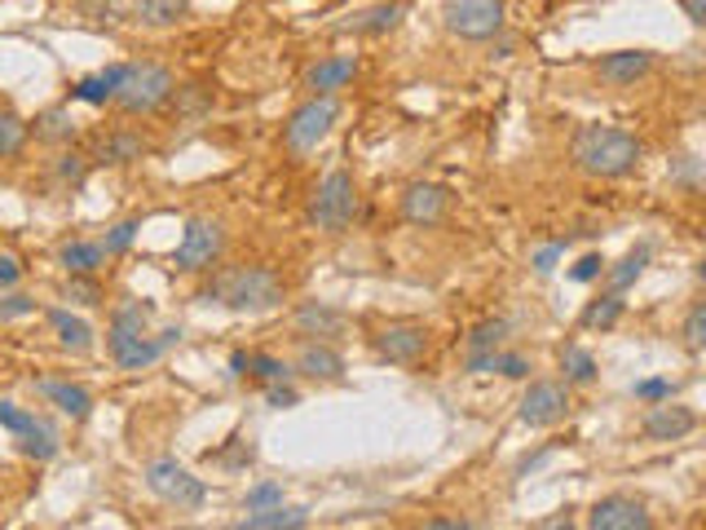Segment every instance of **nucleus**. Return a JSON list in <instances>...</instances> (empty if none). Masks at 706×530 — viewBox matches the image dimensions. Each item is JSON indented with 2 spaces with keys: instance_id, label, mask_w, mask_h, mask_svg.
Returning <instances> with one entry per match:
<instances>
[{
  "instance_id": "f257e3e1",
  "label": "nucleus",
  "mask_w": 706,
  "mask_h": 530,
  "mask_svg": "<svg viewBox=\"0 0 706 530\" xmlns=\"http://www.w3.org/2000/svg\"><path fill=\"white\" fill-rule=\"evenodd\" d=\"M146 322H150V305H141V300H132V296L110 309L106 349H110L115 367H124V371H146L150 362H159V358L181 340V327H168V331L150 336Z\"/></svg>"
},
{
  "instance_id": "f03ea898",
  "label": "nucleus",
  "mask_w": 706,
  "mask_h": 530,
  "mask_svg": "<svg viewBox=\"0 0 706 530\" xmlns=\"http://www.w3.org/2000/svg\"><path fill=\"white\" fill-rule=\"evenodd\" d=\"M287 296V283L274 265H229V269H216L212 283L199 292V300H216L234 314H265L274 305H282Z\"/></svg>"
},
{
  "instance_id": "7ed1b4c3",
  "label": "nucleus",
  "mask_w": 706,
  "mask_h": 530,
  "mask_svg": "<svg viewBox=\"0 0 706 530\" xmlns=\"http://www.w3.org/2000/svg\"><path fill=\"white\" fill-rule=\"evenodd\" d=\"M640 155H644V146H640L631 132L609 128V124H582V128L574 132V141H569L574 168L587 172V177H600V181L627 177V172L640 163Z\"/></svg>"
},
{
  "instance_id": "20e7f679",
  "label": "nucleus",
  "mask_w": 706,
  "mask_h": 530,
  "mask_svg": "<svg viewBox=\"0 0 706 530\" xmlns=\"http://www.w3.org/2000/svg\"><path fill=\"white\" fill-rule=\"evenodd\" d=\"M176 80L168 66L159 62H124V80L115 88V106L128 110V115H150L159 106H168Z\"/></svg>"
},
{
  "instance_id": "39448f33",
  "label": "nucleus",
  "mask_w": 706,
  "mask_h": 530,
  "mask_svg": "<svg viewBox=\"0 0 706 530\" xmlns=\"http://www.w3.org/2000/svg\"><path fill=\"white\" fill-rule=\"evenodd\" d=\"M353 216H357V186L344 168H331L309 199V225H318L322 234H344Z\"/></svg>"
},
{
  "instance_id": "423d86ee",
  "label": "nucleus",
  "mask_w": 706,
  "mask_h": 530,
  "mask_svg": "<svg viewBox=\"0 0 706 530\" xmlns=\"http://www.w3.org/2000/svg\"><path fill=\"white\" fill-rule=\"evenodd\" d=\"M335 119H340V102H335V97H304V102L287 115V124H282V146H287V155H309V150H318V146L331 137Z\"/></svg>"
},
{
  "instance_id": "0eeeda50",
  "label": "nucleus",
  "mask_w": 706,
  "mask_h": 530,
  "mask_svg": "<svg viewBox=\"0 0 706 530\" xmlns=\"http://www.w3.org/2000/svg\"><path fill=\"white\" fill-rule=\"evenodd\" d=\"M146 486H150V495H159L168 508H176V512H194V508H203L207 504V486H203V477H194L185 464H176L172 455H159V459H150L146 464Z\"/></svg>"
},
{
  "instance_id": "6e6552de",
  "label": "nucleus",
  "mask_w": 706,
  "mask_h": 530,
  "mask_svg": "<svg viewBox=\"0 0 706 530\" xmlns=\"http://www.w3.org/2000/svg\"><path fill=\"white\" fill-rule=\"evenodd\" d=\"M221 252H225V225L212 216H190L181 230V243L172 252V265H176V274H207V269H216Z\"/></svg>"
},
{
  "instance_id": "1a4fd4ad",
  "label": "nucleus",
  "mask_w": 706,
  "mask_h": 530,
  "mask_svg": "<svg viewBox=\"0 0 706 530\" xmlns=\"http://www.w3.org/2000/svg\"><path fill=\"white\" fill-rule=\"evenodd\" d=\"M428 344H432L428 327H424V322H410V318L384 322V327L371 336V349H375L384 362H393V367H415V362L428 353Z\"/></svg>"
},
{
  "instance_id": "9d476101",
  "label": "nucleus",
  "mask_w": 706,
  "mask_h": 530,
  "mask_svg": "<svg viewBox=\"0 0 706 530\" xmlns=\"http://www.w3.org/2000/svg\"><path fill=\"white\" fill-rule=\"evenodd\" d=\"M587 530H657V521H653L644 499L613 490V495H600L587 508Z\"/></svg>"
},
{
  "instance_id": "9b49d317",
  "label": "nucleus",
  "mask_w": 706,
  "mask_h": 530,
  "mask_svg": "<svg viewBox=\"0 0 706 530\" xmlns=\"http://www.w3.org/2000/svg\"><path fill=\"white\" fill-rule=\"evenodd\" d=\"M565 415H569V384L560 380H534L516 402V420L525 428H552Z\"/></svg>"
},
{
  "instance_id": "f8f14e48",
  "label": "nucleus",
  "mask_w": 706,
  "mask_h": 530,
  "mask_svg": "<svg viewBox=\"0 0 706 530\" xmlns=\"http://www.w3.org/2000/svg\"><path fill=\"white\" fill-rule=\"evenodd\" d=\"M441 18L459 40H490L503 31V0H446Z\"/></svg>"
},
{
  "instance_id": "ddd939ff",
  "label": "nucleus",
  "mask_w": 706,
  "mask_h": 530,
  "mask_svg": "<svg viewBox=\"0 0 706 530\" xmlns=\"http://www.w3.org/2000/svg\"><path fill=\"white\" fill-rule=\"evenodd\" d=\"M446 212H450V190H446V186H437V181H410V186H406V194H402V216H406L410 225L432 230V225L446 221Z\"/></svg>"
},
{
  "instance_id": "4468645a",
  "label": "nucleus",
  "mask_w": 706,
  "mask_h": 530,
  "mask_svg": "<svg viewBox=\"0 0 706 530\" xmlns=\"http://www.w3.org/2000/svg\"><path fill=\"white\" fill-rule=\"evenodd\" d=\"M344 327H349L344 309H335V305H327V300H300V305H296V314H291V331H296V336H304V340H322V344H331Z\"/></svg>"
},
{
  "instance_id": "2eb2a0df",
  "label": "nucleus",
  "mask_w": 706,
  "mask_h": 530,
  "mask_svg": "<svg viewBox=\"0 0 706 530\" xmlns=\"http://www.w3.org/2000/svg\"><path fill=\"white\" fill-rule=\"evenodd\" d=\"M693 428H697V411L684 406V402H657V406H649L644 420H640V433H644L649 442H680V437H688Z\"/></svg>"
},
{
  "instance_id": "dca6fc26",
  "label": "nucleus",
  "mask_w": 706,
  "mask_h": 530,
  "mask_svg": "<svg viewBox=\"0 0 706 530\" xmlns=\"http://www.w3.org/2000/svg\"><path fill=\"white\" fill-rule=\"evenodd\" d=\"M653 71V53L649 49H613L596 62V80L609 88H631Z\"/></svg>"
},
{
  "instance_id": "f3484780",
  "label": "nucleus",
  "mask_w": 706,
  "mask_h": 530,
  "mask_svg": "<svg viewBox=\"0 0 706 530\" xmlns=\"http://www.w3.org/2000/svg\"><path fill=\"white\" fill-rule=\"evenodd\" d=\"M146 150H150V146H146L141 132H132V128H106V132L93 137L88 163H132V159H141Z\"/></svg>"
},
{
  "instance_id": "a211bd4d",
  "label": "nucleus",
  "mask_w": 706,
  "mask_h": 530,
  "mask_svg": "<svg viewBox=\"0 0 706 530\" xmlns=\"http://www.w3.org/2000/svg\"><path fill=\"white\" fill-rule=\"evenodd\" d=\"M353 75H357V57H349V53L322 57V62H313V66L304 71V88H309L313 97H335L344 84H353Z\"/></svg>"
},
{
  "instance_id": "6ab92c4d",
  "label": "nucleus",
  "mask_w": 706,
  "mask_h": 530,
  "mask_svg": "<svg viewBox=\"0 0 706 530\" xmlns=\"http://www.w3.org/2000/svg\"><path fill=\"white\" fill-rule=\"evenodd\" d=\"M35 393L49 406H57L62 415H71V420H88L93 415V393L84 384H75V380H35Z\"/></svg>"
},
{
  "instance_id": "aec40b11",
  "label": "nucleus",
  "mask_w": 706,
  "mask_h": 530,
  "mask_svg": "<svg viewBox=\"0 0 706 530\" xmlns=\"http://www.w3.org/2000/svg\"><path fill=\"white\" fill-rule=\"evenodd\" d=\"M296 371L309 375V380L335 384V380H344V358L331 344H322V340H304L300 353H296Z\"/></svg>"
},
{
  "instance_id": "412c9836",
  "label": "nucleus",
  "mask_w": 706,
  "mask_h": 530,
  "mask_svg": "<svg viewBox=\"0 0 706 530\" xmlns=\"http://www.w3.org/2000/svg\"><path fill=\"white\" fill-rule=\"evenodd\" d=\"M463 371H472V375L494 371V375H507V380H525L534 367H530V358H525V353H512V349H485V353H463Z\"/></svg>"
},
{
  "instance_id": "4be33fe9",
  "label": "nucleus",
  "mask_w": 706,
  "mask_h": 530,
  "mask_svg": "<svg viewBox=\"0 0 706 530\" xmlns=\"http://www.w3.org/2000/svg\"><path fill=\"white\" fill-rule=\"evenodd\" d=\"M304 526H309L304 504H274V508H256L243 521H234V530H304Z\"/></svg>"
},
{
  "instance_id": "5701e85b",
  "label": "nucleus",
  "mask_w": 706,
  "mask_h": 530,
  "mask_svg": "<svg viewBox=\"0 0 706 530\" xmlns=\"http://www.w3.org/2000/svg\"><path fill=\"white\" fill-rule=\"evenodd\" d=\"M119 80H124V62H115V66H106V71H97V75L75 80V84H71V97H75V102H88V106H106V102H115Z\"/></svg>"
},
{
  "instance_id": "b1692460",
  "label": "nucleus",
  "mask_w": 706,
  "mask_h": 530,
  "mask_svg": "<svg viewBox=\"0 0 706 530\" xmlns=\"http://www.w3.org/2000/svg\"><path fill=\"white\" fill-rule=\"evenodd\" d=\"M44 318H49V327H53V336H57L62 349H71V353H88V349H93V327H88L84 318H75L71 309H57V305H53Z\"/></svg>"
},
{
  "instance_id": "393cba45",
  "label": "nucleus",
  "mask_w": 706,
  "mask_h": 530,
  "mask_svg": "<svg viewBox=\"0 0 706 530\" xmlns=\"http://www.w3.org/2000/svg\"><path fill=\"white\" fill-rule=\"evenodd\" d=\"M229 371H234V375H256V380H265V384H278V380L291 375V367H287L282 358H274V353H247V349H234V353H229Z\"/></svg>"
},
{
  "instance_id": "a878e982",
  "label": "nucleus",
  "mask_w": 706,
  "mask_h": 530,
  "mask_svg": "<svg viewBox=\"0 0 706 530\" xmlns=\"http://www.w3.org/2000/svg\"><path fill=\"white\" fill-rule=\"evenodd\" d=\"M622 314H627L622 292H600L596 300H587V305H582L578 327H587V331H609V327H618V322H622Z\"/></svg>"
},
{
  "instance_id": "bb28decb",
  "label": "nucleus",
  "mask_w": 706,
  "mask_h": 530,
  "mask_svg": "<svg viewBox=\"0 0 706 530\" xmlns=\"http://www.w3.org/2000/svg\"><path fill=\"white\" fill-rule=\"evenodd\" d=\"M88 155L84 150H71V146H62L57 155H53V163H49V177H53V186L57 190H79L84 181H88Z\"/></svg>"
},
{
  "instance_id": "cd10ccee",
  "label": "nucleus",
  "mask_w": 706,
  "mask_h": 530,
  "mask_svg": "<svg viewBox=\"0 0 706 530\" xmlns=\"http://www.w3.org/2000/svg\"><path fill=\"white\" fill-rule=\"evenodd\" d=\"M57 261H62L66 274H97L106 265V247L93 243V239H71V243H62Z\"/></svg>"
},
{
  "instance_id": "c85d7f7f",
  "label": "nucleus",
  "mask_w": 706,
  "mask_h": 530,
  "mask_svg": "<svg viewBox=\"0 0 706 530\" xmlns=\"http://www.w3.org/2000/svg\"><path fill=\"white\" fill-rule=\"evenodd\" d=\"M18 451L26 455V459H35V464H44V459H53L57 451H62V437H57V428L44 420V415H35V424L18 437Z\"/></svg>"
},
{
  "instance_id": "c756f323",
  "label": "nucleus",
  "mask_w": 706,
  "mask_h": 530,
  "mask_svg": "<svg viewBox=\"0 0 706 530\" xmlns=\"http://www.w3.org/2000/svg\"><path fill=\"white\" fill-rule=\"evenodd\" d=\"M190 0H132V22L141 26H172L181 22Z\"/></svg>"
},
{
  "instance_id": "7c9ffc66",
  "label": "nucleus",
  "mask_w": 706,
  "mask_h": 530,
  "mask_svg": "<svg viewBox=\"0 0 706 530\" xmlns=\"http://www.w3.org/2000/svg\"><path fill=\"white\" fill-rule=\"evenodd\" d=\"M35 137L49 141V146H71L75 141V119L66 106H49L40 119H35Z\"/></svg>"
},
{
  "instance_id": "2f4dec72",
  "label": "nucleus",
  "mask_w": 706,
  "mask_h": 530,
  "mask_svg": "<svg viewBox=\"0 0 706 530\" xmlns=\"http://www.w3.org/2000/svg\"><path fill=\"white\" fill-rule=\"evenodd\" d=\"M26 141H31V124L18 110L0 106V159H18L26 150Z\"/></svg>"
},
{
  "instance_id": "473e14b6",
  "label": "nucleus",
  "mask_w": 706,
  "mask_h": 530,
  "mask_svg": "<svg viewBox=\"0 0 706 530\" xmlns=\"http://www.w3.org/2000/svg\"><path fill=\"white\" fill-rule=\"evenodd\" d=\"M560 371H565V384H596V375H600L591 349H582V344L560 349Z\"/></svg>"
},
{
  "instance_id": "72a5a7b5",
  "label": "nucleus",
  "mask_w": 706,
  "mask_h": 530,
  "mask_svg": "<svg viewBox=\"0 0 706 530\" xmlns=\"http://www.w3.org/2000/svg\"><path fill=\"white\" fill-rule=\"evenodd\" d=\"M402 13H406V0L375 4V9H366V13L353 22V31H357V35H379V31H393V26L402 22Z\"/></svg>"
},
{
  "instance_id": "f704fd0d",
  "label": "nucleus",
  "mask_w": 706,
  "mask_h": 530,
  "mask_svg": "<svg viewBox=\"0 0 706 530\" xmlns=\"http://www.w3.org/2000/svg\"><path fill=\"white\" fill-rule=\"evenodd\" d=\"M644 265H649V243H640V247H631L613 269H605V278H609V292H627L640 274H644Z\"/></svg>"
},
{
  "instance_id": "c9c22d12",
  "label": "nucleus",
  "mask_w": 706,
  "mask_h": 530,
  "mask_svg": "<svg viewBox=\"0 0 706 530\" xmlns=\"http://www.w3.org/2000/svg\"><path fill=\"white\" fill-rule=\"evenodd\" d=\"M507 318H481L472 331H468V340H463V353H485V349H503V340H507Z\"/></svg>"
},
{
  "instance_id": "e433bc0d",
  "label": "nucleus",
  "mask_w": 706,
  "mask_h": 530,
  "mask_svg": "<svg viewBox=\"0 0 706 530\" xmlns=\"http://www.w3.org/2000/svg\"><path fill=\"white\" fill-rule=\"evenodd\" d=\"M172 106H176V115H203L207 106H212V93L203 88V84H185V88H172V97H168Z\"/></svg>"
},
{
  "instance_id": "4c0bfd02",
  "label": "nucleus",
  "mask_w": 706,
  "mask_h": 530,
  "mask_svg": "<svg viewBox=\"0 0 706 530\" xmlns=\"http://www.w3.org/2000/svg\"><path fill=\"white\" fill-rule=\"evenodd\" d=\"M62 296H66L71 305H101V287H97L93 274H71V278L62 283Z\"/></svg>"
},
{
  "instance_id": "58836bf2",
  "label": "nucleus",
  "mask_w": 706,
  "mask_h": 530,
  "mask_svg": "<svg viewBox=\"0 0 706 530\" xmlns=\"http://www.w3.org/2000/svg\"><path fill=\"white\" fill-rule=\"evenodd\" d=\"M684 344H688V353H702V344H706V300H693L688 305V314H684Z\"/></svg>"
},
{
  "instance_id": "ea45409f",
  "label": "nucleus",
  "mask_w": 706,
  "mask_h": 530,
  "mask_svg": "<svg viewBox=\"0 0 706 530\" xmlns=\"http://www.w3.org/2000/svg\"><path fill=\"white\" fill-rule=\"evenodd\" d=\"M631 393H635L640 402H649V406H657V402H671V393H675V384H671L666 375H649V380H635V384H631Z\"/></svg>"
},
{
  "instance_id": "a19ab883",
  "label": "nucleus",
  "mask_w": 706,
  "mask_h": 530,
  "mask_svg": "<svg viewBox=\"0 0 706 530\" xmlns=\"http://www.w3.org/2000/svg\"><path fill=\"white\" fill-rule=\"evenodd\" d=\"M229 442H234L229 451H216V455L207 451V459H212V464H221V468H247V464L256 459V446H247L243 437H229Z\"/></svg>"
},
{
  "instance_id": "79ce46f5",
  "label": "nucleus",
  "mask_w": 706,
  "mask_h": 530,
  "mask_svg": "<svg viewBox=\"0 0 706 530\" xmlns=\"http://www.w3.org/2000/svg\"><path fill=\"white\" fill-rule=\"evenodd\" d=\"M31 424H35V411H26V406H13L9 398H0V428H9L13 437H22Z\"/></svg>"
},
{
  "instance_id": "37998d69",
  "label": "nucleus",
  "mask_w": 706,
  "mask_h": 530,
  "mask_svg": "<svg viewBox=\"0 0 706 530\" xmlns=\"http://www.w3.org/2000/svg\"><path fill=\"white\" fill-rule=\"evenodd\" d=\"M137 221H119V225H110L106 230V239H101V247H106V256H119V252H128L132 247V239H137Z\"/></svg>"
},
{
  "instance_id": "c03bdc74",
  "label": "nucleus",
  "mask_w": 706,
  "mask_h": 530,
  "mask_svg": "<svg viewBox=\"0 0 706 530\" xmlns=\"http://www.w3.org/2000/svg\"><path fill=\"white\" fill-rule=\"evenodd\" d=\"M274 504H282V486H278V481H256V486L243 495V508H247V512L274 508Z\"/></svg>"
},
{
  "instance_id": "a18cd8bd",
  "label": "nucleus",
  "mask_w": 706,
  "mask_h": 530,
  "mask_svg": "<svg viewBox=\"0 0 706 530\" xmlns=\"http://www.w3.org/2000/svg\"><path fill=\"white\" fill-rule=\"evenodd\" d=\"M31 309H35V300H31V296H22V292H4V296H0V322L22 318V314H31Z\"/></svg>"
},
{
  "instance_id": "49530a36",
  "label": "nucleus",
  "mask_w": 706,
  "mask_h": 530,
  "mask_svg": "<svg viewBox=\"0 0 706 530\" xmlns=\"http://www.w3.org/2000/svg\"><path fill=\"white\" fill-rule=\"evenodd\" d=\"M565 243H569V239H556V243H547V247H538L530 265H534L538 274H552V269H556V261L565 256Z\"/></svg>"
},
{
  "instance_id": "de8ad7c7",
  "label": "nucleus",
  "mask_w": 706,
  "mask_h": 530,
  "mask_svg": "<svg viewBox=\"0 0 706 530\" xmlns=\"http://www.w3.org/2000/svg\"><path fill=\"white\" fill-rule=\"evenodd\" d=\"M600 274H605V256H600V252H587V256L569 269L574 283H591V278H600Z\"/></svg>"
},
{
  "instance_id": "09e8293b",
  "label": "nucleus",
  "mask_w": 706,
  "mask_h": 530,
  "mask_svg": "<svg viewBox=\"0 0 706 530\" xmlns=\"http://www.w3.org/2000/svg\"><path fill=\"white\" fill-rule=\"evenodd\" d=\"M265 402L282 411V406H296V402H300V393H296L287 380H278V384H265Z\"/></svg>"
},
{
  "instance_id": "8fccbe9b",
  "label": "nucleus",
  "mask_w": 706,
  "mask_h": 530,
  "mask_svg": "<svg viewBox=\"0 0 706 530\" xmlns=\"http://www.w3.org/2000/svg\"><path fill=\"white\" fill-rule=\"evenodd\" d=\"M534 530H578V517H574V508H556L543 521H534Z\"/></svg>"
},
{
  "instance_id": "3c124183",
  "label": "nucleus",
  "mask_w": 706,
  "mask_h": 530,
  "mask_svg": "<svg viewBox=\"0 0 706 530\" xmlns=\"http://www.w3.org/2000/svg\"><path fill=\"white\" fill-rule=\"evenodd\" d=\"M18 278H22V265H18V256H13V252H0V292H9Z\"/></svg>"
},
{
  "instance_id": "603ef678",
  "label": "nucleus",
  "mask_w": 706,
  "mask_h": 530,
  "mask_svg": "<svg viewBox=\"0 0 706 530\" xmlns=\"http://www.w3.org/2000/svg\"><path fill=\"white\" fill-rule=\"evenodd\" d=\"M424 530H481V526L468 521V517H428Z\"/></svg>"
},
{
  "instance_id": "864d4df0",
  "label": "nucleus",
  "mask_w": 706,
  "mask_h": 530,
  "mask_svg": "<svg viewBox=\"0 0 706 530\" xmlns=\"http://www.w3.org/2000/svg\"><path fill=\"white\" fill-rule=\"evenodd\" d=\"M684 13H688V22H706V0H684Z\"/></svg>"
}]
</instances>
